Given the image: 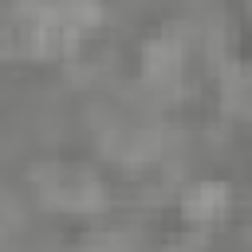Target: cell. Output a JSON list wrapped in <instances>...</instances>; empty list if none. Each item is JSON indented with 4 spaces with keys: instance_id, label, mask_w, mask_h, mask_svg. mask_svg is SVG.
I'll list each match as a JSON object with an SVG mask.
<instances>
[{
    "instance_id": "cell-1",
    "label": "cell",
    "mask_w": 252,
    "mask_h": 252,
    "mask_svg": "<svg viewBox=\"0 0 252 252\" xmlns=\"http://www.w3.org/2000/svg\"><path fill=\"white\" fill-rule=\"evenodd\" d=\"M224 201H228V185H220V181H201V185H193V189L181 197V213H185V220H193V224H209V220L224 209Z\"/></svg>"
},
{
    "instance_id": "cell-2",
    "label": "cell",
    "mask_w": 252,
    "mask_h": 252,
    "mask_svg": "<svg viewBox=\"0 0 252 252\" xmlns=\"http://www.w3.org/2000/svg\"><path fill=\"white\" fill-rule=\"evenodd\" d=\"M59 24L71 28V32H83V28H94L102 20V8L98 0H59Z\"/></svg>"
}]
</instances>
